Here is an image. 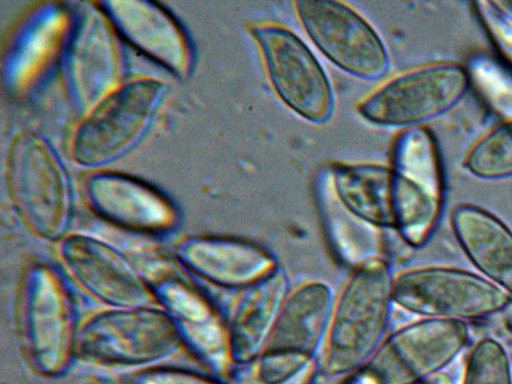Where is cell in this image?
Wrapping results in <instances>:
<instances>
[{
    "label": "cell",
    "mask_w": 512,
    "mask_h": 384,
    "mask_svg": "<svg viewBox=\"0 0 512 384\" xmlns=\"http://www.w3.org/2000/svg\"><path fill=\"white\" fill-rule=\"evenodd\" d=\"M462 384H512V369L505 348L491 337L479 339L471 348Z\"/></svg>",
    "instance_id": "obj_26"
},
{
    "label": "cell",
    "mask_w": 512,
    "mask_h": 384,
    "mask_svg": "<svg viewBox=\"0 0 512 384\" xmlns=\"http://www.w3.org/2000/svg\"><path fill=\"white\" fill-rule=\"evenodd\" d=\"M463 165L470 174L484 180L512 177V118L477 139L467 150Z\"/></svg>",
    "instance_id": "obj_24"
},
{
    "label": "cell",
    "mask_w": 512,
    "mask_h": 384,
    "mask_svg": "<svg viewBox=\"0 0 512 384\" xmlns=\"http://www.w3.org/2000/svg\"><path fill=\"white\" fill-rule=\"evenodd\" d=\"M248 31L281 102L307 121H327L333 110L331 84L306 43L289 27L274 21L252 23Z\"/></svg>",
    "instance_id": "obj_7"
},
{
    "label": "cell",
    "mask_w": 512,
    "mask_h": 384,
    "mask_svg": "<svg viewBox=\"0 0 512 384\" xmlns=\"http://www.w3.org/2000/svg\"><path fill=\"white\" fill-rule=\"evenodd\" d=\"M336 198L350 212L381 229H393L389 166L335 162L325 172Z\"/></svg>",
    "instance_id": "obj_22"
},
{
    "label": "cell",
    "mask_w": 512,
    "mask_h": 384,
    "mask_svg": "<svg viewBox=\"0 0 512 384\" xmlns=\"http://www.w3.org/2000/svg\"><path fill=\"white\" fill-rule=\"evenodd\" d=\"M466 70L473 85L503 120L512 118V72L491 56L478 54L471 57Z\"/></svg>",
    "instance_id": "obj_25"
},
{
    "label": "cell",
    "mask_w": 512,
    "mask_h": 384,
    "mask_svg": "<svg viewBox=\"0 0 512 384\" xmlns=\"http://www.w3.org/2000/svg\"><path fill=\"white\" fill-rule=\"evenodd\" d=\"M102 7L112 26L135 48L180 78L190 74V42L168 11L146 0H109Z\"/></svg>",
    "instance_id": "obj_15"
},
{
    "label": "cell",
    "mask_w": 512,
    "mask_h": 384,
    "mask_svg": "<svg viewBox=\"0 0 512 384\" xmlns=\"http://www.w3.org/2000/svg\"><path fill=\"white\" fill-rule=\"evenodd\" d=\"M84 194L96 215L127 230L160 234L178 223L174 205L158 190L131 176L96 172L86 179Z\"/></svg>",
    "instance_id": "obj_14"
},
{
    "label": "cell",
    "mask_w": 512,
    "mask_h": 384,
    "mask_svg": "<svg viewBox=\"0 0 512 384\" xmlns=\"http://www.w3.org/2000/svg\"><path fill=\"white\" fill-rule=\"evenodd\" d=\"M316 194L323 231L338 262L353 270L385 258L382 229L343 206L334 195L326 174L318 182Z\"/></svg>",
    "instance_id": "obj_21"
},
{
    "label": "cell",
    "mask_w": 512,
    "mask_h": 384,
    "mask_svg": "<svg viewBox=\"0 0 512 384\" xmlns=\"http://www.w3.org/2000/svg\"><path fill=\"white\" fill-rule=\"evenodd\" d=\"M58 255L78 285L111 308L147 306L153 297L129 260L105 241L68 234L59 240Z\"/></svg>",
    "instance_id": "obj_12"
},
{
    "label": "cell",
    "mask_w": 512,
    "mask_h": 384,
    "mask_svg": "<svg viewBox=\"0 0 512 384\" xmlns=\"http://www.w3.org/2000/svg\"><path fill=\"white\" fill-rule=\"evenodd\" d=\"M334 299L333 290L323 281H306L291 288L265 350H292L315 356L323 346Z\"/></svg>",
    "instance_id": "obj_20"
},
{
    "label": "cell",
    "mask_w": 512,
    "mask_h": 384,
    "mask_svg": "<svg viewBox=\"0 0 512 384\" xmlns=\"http://www.w3.org/2000/svg\"><path fill=\"white\" fill-rule=\"evenodd\" d=\"M474 7L497 50L512 63V1H477Z\"/></svg>",
    "instance_id": "obj_27"
},
{
    "label": "cell",
    "mask_w": 512,
    "mask_h": 384,
    "mask_svg": "<svg viewBox=\"0 0 512 384\" xmlns=\"http://www.w3.org/2000/svg\"><path fill=\"white\" fill-rule=\"evenodd\" d=\"M149 288L173 321L182 343L211 372L227 376L234 366L228 324L210 300L182 277L174 275L157 277Z\"/></svg>",
    "instance_id": "obj_13"
},
{
    "label": "cell",
    "mask_w": 512,
    "mask_h": 384,
    "mask_svg": "<svg viewBox=\"0 0 512 384\" xmlns=\"http://www.w3.org/2000/svg\"><path fill=\"white\" fill-rule=\"evenodd\" d=\"M113 40L106 21L94 10L86 11L75 26L66 66L71 90L84 107L111 92L118 68Z\"/></svg>",
    "instance_id": "obj_17"
},
{
    "label": "cell",
    "mask_w": 512,
    "mask_h": 384,
    "mask_svg": "<svg viewBox=\"0 0 512 384\" xmlns=\"http://www.w3.org/2000/svg\"><path fill=\"white\" fill-rule=\"evenodd\" d=\"M165 90L157 80L137 79L111 91L77 127L71 144L74 160L94 167L129 151L147 130Z\"/></svg>",
    "instance_id": "obj_9"
},
{
    "label": "cell",
    "mask_w": 512,
    "mask_h": 384,
    "mask_svg": "<svg viewBox=\"0 0 512 384\" xmlns=\"http://www.w3.org/2000/svg\"><path fill=\"white\" fill-rule=\"evenodd\" d=\"M468 338L466 322L420 318L386 336L361 371L376 384H417L442 372Z\"/></svg>",
    "instance_id": "obj_11"
},
{
    "label": "cell",
    "mask_w": 512,
    "mask_h": 384,
    "mask_svg": "<svg viewBox=\"0 0 512 384\" xmlns=\"http://www.w3.org/2000/svg\"><path fill=\"white\" fill-rule=\"evenodd\" d=\"M5 180L10 202L32 234L48 241L65 236L71 219L72 189L61 159L45 139L31 132L14 138Z\"/></svg>",
    "instance_id": "obj_3"
},
{
    "label": "cell",
    "mask_w": 512,
    "mask_h": 384,
    "mask_svg": "<svg viewBox=\"0 0 512 384\" xmlns=\"http://www.w3.org/2000/svg\"><path fill=\"white\" fill-rule=\"evenodd\" d=\"M292 4L307 37L335 66L363 80L377 79L386 72L389 59L381 37L352 6L333 0Z\"/></svg>",
    "instance_id": "obj_10"
},
{
    "label": "cell",
    "mask_w": 512,
    "mask_h": 384,
    "mask_svg": "<svg viewBox=\"0 0 512 384\" xmlns=\"http://www.w3.org/2000/svg\"><path fill=\"white\" fill-rule=\"evenodd\" d=\"M181 343L164 310L149 306L111 308L79 327L76 353L100 363L143 365L170 356Z\"/></svg>",
    "instance_id": "obj_8"
},
{
    "label": "cell",
    "mask_w": 512,
    "mask_h": 384,
    "mask_svg": "<svg viewBox=\"0 0 512 384\" xmlns=\"http://www.w3.org/2000/svg\"><path fill=\"white\" fill-rule=\"evenodd\" d=\"M176 259L203 280L227 289H245L279 265L261 245L244 239L198 235L175 246Z\"/></svg>",
    "instance_id": "obj_16"
},
{
    "label": "cell",
    "mask_w": 512,
    "mask_h": 384,
    "mask_svg": "<svg viewBox=\"0 0 512 384\" xmlns=\"http://www.w3.org/2000/svg\"><path fill=\"white\" fill-rule=\"evenodd\" d=\"M343 384H376L369 376H367L363 371H358L349 378Z\"/></svg>",
    "instance_id": "obj_30"
},
{
    "label": "cell",
    "mask_w": 512,
    "mask_h": 384,
    "mask_svg": "<svg viewBox=\"0 0 512 384\" xmlns=\"http://www.w3.org/2000/svg\"><path fill=\"white\" fill-rule=\"evenodd\" d=\"M393 229L409 246H423L435 231L444 206V177L437 143L427 128H403L391 163Z\"/></svg>",
    "instance_id": "obj_4"
},
{
    "label": "cell",
    "mask_w": 512,
    "mask_h": 384,
    "mask_svg": "<svg viewBox=\"0 0 512 384\" xmlns=\"http://www.w3.org/2000/svg\"><path fill=\"white\" fill-rule=\"evenodd\" d=\"M393 273L378 259L351 270L334 299L320 367L329 376L362 370L386 338Z\"/></svg>",
    "instance_id": "obj_1"
},
{
    "label": "cell",
    "mask_w": 512,
    "mask_h": 384,
    "mask_svg": "<svg viewBox=\"0 0 512 384\" xmlns=\"http://www.w3.org/2000/svg\"><path fill=\"white\" fill-rule=\"evenodd\" d=\"M132 384H221L201 374L175 368H155L138 373Z\"/></svg>",
    "instance_id": "obj_28"
},
{
    "label": "cell",
    "mask_w": 512,
    "mask_h": 384,
    "mask_svg": "<svg viewBox=\"0 0 512 384\" xmlns=\"http://www.w3.org/2000/svg\"><path fill=\"white\" fill-rule=\"evenodd\" d=\"M449 219L459 247L478 273L512 294V230L470 203L455 205Z\"/></svg>",
    "instance_id": "obj_19"
},
{
    "label": "cell",
    "mask_w": 512,
    "mask_h": 384,
    "mask_svg": "<svg viewBox=\"0 0 512 384\" xmlns=\"http://www.w3.org/2000/svg\"><path fill=\"white\" fill-rule=\"evenodd\" d=\"M417 384H454V382L447 373L442 371Z\"/></svg>",
    "instance_id": "obj_29"
},
{
    "label": "cell",
    "mask_w": 512,
    "mask_h": 384,
    "mask_svg": "<svg viewBox=\"0 0 512 384\" xmlns=\"http://www.w3.org/2000/svg\"><path fill=\"white\" fill-rule=\"evenodd\" d=\"M290 290L289 277L281 266L242 290L227 321L234 365L246 363L265 350Z\"/></svg>",
    "instance_id": "obj_18"
},
{
    "label": "cell",
    "mask_w": 512,
    "mask_h": 384,
    "mask_svg": "<svg viewBox=\"0 0 512 384\" xmlns=\"http://www.w3.org/2000/svg\"><path fill=\"white\" fill-rule=\"evenodd\" d=\"M16 322L31 367L46 376L63 373L76 353L78 317L67 285L50 266L37 263L24 271L17 293Z\"/></svg>",
    "instance_id": "obj_2"
},
{
    "label": "cell",
    "mask_w": 512,
    "mask_h": 384,
    "mask_svg": "<svg viewBox=\"0 0 512 384\" xmlns=\"http://www.w3.org/2000/svg\"><path fill=\"white\" fill-rule=\"evenodd\" d=\"M393 304L421 318L474 320L497 314L512 294L466 269L428 265L393 274Z\"/></svg>",
    "instance_id": "obj_6"
},
{
    "label": "cell",
    "mask_w": 512,
    "mask_h": 384,
    "mask_svg": "<svg viewBox=\"0 0 512 384\" xmlns=\"http://www.w3.org/2000/svg\"><path fill=\"white\" fill-rule=\"evenodd\" d=\"M469 86L465 66L451 61L428 63L384 80L358 100L356 111L378 126H420L457 105Z\"/></svg>",
    "instance_id": "obj_5"
},
{
    "label": "cell",
    "mask_w": 512,
    "mask_h": 384,
    "mask_svg": "<svg viewBox=\"0 0 512 384\" xmlns=\"http://www.w3.org/2000/svg\"><path fill=\"white\" fill-rule=\"evenodd\" d=\"M318 370L315 356L292 350H265L234 365L226 384H310Z\"/></svg>",
    "instance_id": "obj_23"
}]
</instances>
